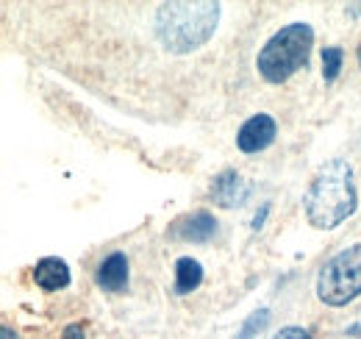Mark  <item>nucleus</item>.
<instances>
[{
  "label": "nucleus",
  "mask_w": 361,
  "mask_h": 339,
  "mask_svg": "<svg viewBox=\"0 0 361 339\" xmlns=\"http://www.w3.org/2000/svg\"><path fill=\"white\" fill-rule=\"evenodd\" d=\"M317 295L325 306H348L361 295V242L331 256L317 278Z\"/></svg>",
  "instance_id": "20e7f679"
},
{
  "label": "nucleus",
  "mask_w": 361,
  "mask_h": 339,
  "mask_svg": "<svg viewBox=\"0 0 361 339\" xmlns=\"http://www.w3.org/2000/svg\"><path fill=\"white\" fill-rule=\"evenodd\" d=\"M34 281L45 292H59L70 284V267H67V261H61L56 256H47L34 267Z\"/></svg>",
  "instance_id": "1a4fd4ad"
},
{
  "label": "nucleus",
  "mask_w": 361,
  "mask_h": 339,
  "mask_svg": "<svg viewBox=\"0 0 361 339\" xmlns=\"http://www.w3.org/2000/svg\"><path fill=\"white\" fill-rule=\"evenodd\" d=\"M275 133H278V126H275V120L270 114H256V117H250L245 126L239 128L236 148L242 153H259V150L270 148Z\"/></svg>",
  "instance_id": "423d86ee"
},
{
  "label": "nucleus",
  "mask_w": 361,
  "mask_h": 339,
  "mask_svg": "<svg viewBox=\"0 0 361 339\" xmlns=\"http://www.w3.org/2000/svg\"><path fill=\"white\" fill-rule=\"evenodd\" d=\"M267 320H270V309H259V311H253V314L245 320V326H242V331H239V337L236 339H253L264 326H267Z\"/></svg>",
  "instance_id": "f8f14e48"
},
{
  "label": "nucleus",
  "mask_w": 361,
  "mask_h": 339,
  "mask_svg": "<svg viewBox=\"0 0 361 339\" xmlns=\"http://www.w3.org/2000/svg\"><path fill=\"white\" fill-rule=\"evenodd\" d=\"M272 339H312V334L303 331V328H298V326H286V328H281Z\"/></svg>",
  "instance_id": "ddd939ff"
},
{
  "label": "nucleus",
  "mask_w": 361,
  "mask_h": 339,
  "mask_svg": "<svg viewBox=\"0 0 361 339\" xmlns=\"http://www.w3.org/2000/svg\"><path fill=\"white\" fill-rule=\"evenodd\" d=\"M214 234H217V220H214V214L203 212V209L189 212V214H180L178 220L167 228V237H170V239H178V242H195V245L209 242Z\"/></svg>",
  "instance_id": "39448f33"
},
{
  "label": "nucleus",
  "mask_w": 361,
  "mask_h": 339,
  "mask_svg": "<svg viewBox=\"0 0 361 339\" xmlns=\"http://www.w3.org/2000/svg\"><path fill=\"white\" fill-rule=\"evenodd\" d=\"M200 281H203L200 261H195V258H178V264H176V292L178 295H189V292H195L200 287Z\"/></svg>",
  "instance_id": "9d476101"
},
{
  "label": "nucleus",
  "mask_w": 361,
  "mask_h": 339,
  "mask_svg": "<svg viewBox=\"0 0 361 339\" xmlns=\"http://www.w3.org/2000/svg\"><path fill=\"white\" fill-rule=\"evenodd\" d=\"M217 20V3H164L156 14V37L167 53L183 56L209 42Z\"/></svg>",
  "instance_id": "f03ea898"
},
{
  "label": "nucleus",
  "mask_w": 361,
  "mask_h": 339,
  "mask_svg": "<svg viewBox=\"0 0 361 339\" xmlns=\"http://www.w3.org/2000/svg\"><path fill=\"white\" fill-rule=\"evenodd\" d=\"M0 337H3V339H17V337H14V334H11V328H8V326H3V331H0Z\"/></svg>",
  "instance_id": "4468645a"
},
{
  "label": "nucleus",
  "mask_w": 361,
  "mask_h": 339,
  "mask_svg": "<svg viewBox=\"0 0 361 339\" xmlns=\"http://www.w3.org/2000/svg\"><path fill=\"white\" fill-rule=\"evenodd\" d=\"M356 206H359V195H356L350 165L342 159L322 165L303 201L309 222L319 231H331L356 212Z\"/></svg>",
  "instance_id": "f257e3e1"
},
{
  "label": "nucleus",
  "mask_w": 361,
  "mask_h": 339,
  "mask_svg": "<svg viewBox=\"0 0 361 339\" xmlns=\"http://www.w3.org/2000/svg\"><path fill=\"white\" fill-rule=\"evenodd\" d=\"M339 70H342V50L339 47H325L322 50V76L325 81H336L339 78Z\"/></svg>",
  "instance_id": "9b49d317"
},
{
  "label": "nucleus",
  "mask_w": 361,
  "mask_h": 339,
  "mask_svg": "<svg viewBox=\"0 0 361 339\" xmlns=\"http://www.w3.org/2000/svg\"><path fill=\"white\" fill-rule=\"evenodd\" d=\"M312 44H314V28L309 23H292V25L281 28L270 42L259 50V59H256L259 76L267 84L286 81L306 64Z\"/></svg>",
  "instance_id": "7ed1b4c3"
},
{
  "label": "nucleus",
  "mask_w": 361,
  "mask_h": 339,
  "mask_svg": "<svg viewBox=\"0 0 361 339\" xmlns=\"http://www.w3.org/2000/svg\"><path fill=\"white\" fill-rule=\"evenodd\" d=\"M359 64H361V44H359Z\"/></svg>",
  "instance_id": "2eb2a0df"
},
{
  "label": "nucleus",
  "mask_w": 361,
  "mask_h": 339,
  "mask_svg": "<svg viewBox=\"0 0 361 339\" xmlns=\"http://www.w3.org/2000/svg\"><path fill=\"white\" fill-rule=\"evenodd\" d=\"M97 287L106 292H123L128 287V258L126 254H109L97 267Z\"/></svg>",
  "instance_id": "6e6552de"
},
{
  "label": "nucleus",
  "mask_w": 361,
  "mask_h": 339,
  "mask_svg": "<svg viewBox=\"0 0 361 339\" xmlns=\"http://www.w3.org/2000/svg\"><path fill=\"white\" fill-rule=\"evenodd\" d=\"M247 195H250V189H247L245 178H242L236 170L220 172V175L212 181V192H209V198H212L220 209H236V206H242V203L247 201Z\"/></svg>",
  "instance_id": "0eeeda50"
}]
</instances>
